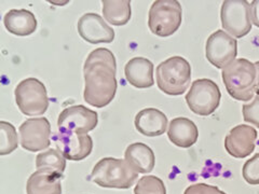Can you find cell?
Segmentation results:
<instances>
[{
  "label": "cell",
  "instance_id": "1",
  "mask_svg": "<svg viewBox=\"0 0 259 194\" xmlns=\"http://www.w3.org/2000/svg\"><path fill=\"white\" fill-rule=\"evenodd\" d=\"M117 62L106 47L93 50L84 62V101L95 108H104L115 99L117 92Z\"/></svg>",
  "mask_w": 259,
  "mask_h": 194
},
{
  "label": "cell",
  "instance_id": "2",
  "mask_svg": "<svg viewBox=\"0 0 259 194\" xmlns=\"http://www.w3.org/2000/svg\"><path fill=\"white\" fill-rule=\"evenodd\" d=\"M227 92L232 99L248 102L254 99L257 86L255 64L246 59H237L222 71Z\"/></svg>",
  "mask_w": 259,
  "mask_h": 194
},
{
  "label": "cell",
  "instance_id": "3",
  "mask_svg": "<svg viewBox=\"0 0 259 194\" xmlns=\"http://www.w3.org/2000/svg\"><path fill=\"white\" fill-rule=\"evenodd\" d=\"M139 173L125 160L103 158L92 169L90 179L102 188L130 189L134 185Z\"/></svg>",
  "mask_w": 259,
  "mask_h": 194
},
{
  "label": "cell",
  "instance_id": "4",
  "mask_svg": "<svg viewBox=\"0 0 259 194\" xmlns=\"http://www.w3.org/2000/svg\"><path fill=\"white\" fill-rule=\"evenodd\" d=\"M157 84L160 90L172 96L184 94L191 82V66L182 56H172L158 65Z\"/></svg>",
  "mask_w": 259,
  "mask_h": 194
},
{
  "label": "cell",
  "instance_id": "5",
  "mask_svg": "<svg viewBox=\"0 0 259 194\" xmlns=\"http://www.w3.org/2000/svg\"><path fill=\"white\" fill-rule=\"evenodd\" d=\"M183 9L176 0H157L150 7L148 26L153 35L169 37L182 25Z\"/></svg>",
  "mask_w": 259,
  "mask_h": 194
},
{
  "label": "cell",
  "instance_id": "6",
  "mask_svg": "<svg viewBox=\"0 0 259 194\" xmlns=\"http://www.w3.org/2000/svg\"><path fill=\"white\" fill-rule=\"evenodd\" d=\"M15 102L23 115L41 116L48 110L49 99L46 85L36 78L22 80L14 90Z\"/></svg>",
  "mask_w": 259,
  "mask_h": 194
},
{
  "label": "cell",
  "instance_id": "7",
  "mask_svg": "<svg viewBox=\"0 0 259 194\" xmlns=\"http://www.w3.org/2000/svg\"><path fill=\"white\" fill-rule=\"evenodd\" d=\"M222 93L220 87L210 79H198L193 81L186 95V103L196 115L207 117L220 107Z\"/></svg>",
  "mask_w": 259,
  "mask_h": 194
},
{
  "label": "cell",
  "instance_id": "8",
  "mask_svg": "<svg viewBox=\"0 0 259 194\" xmlns=\"http://www.w3.org/2000/svg\"><path fill=\"white\" fill-rule=\"evenodd\" d=\"M223 28L232 37L242 38L252 30L250 4L245 0H226L221 10Z\"/></svg>",
  "mask_w": 259,
  "mask_h": 194
},
{
  "label": "cell",
  "instance_id": "9",
  "mask_svg": "<svg viewBox=\"0 0 259 194\" xmlns=\"http://www.w3.org/2000/svg\"><path fill=\"white\" fill-rule=\"evenodd\" d=\"M238 54V42L228 32L216 30L208 37L205 44V56L214 67L224 69L230 65Z\"/></svg>",
  "mask_w": 259,
  "mask_h": 194
},
{
  "label": "cell",
  "instance_id": "10",
  "mask_svg": "<svg viewBox=\"0 0 259 194\" xmlns=\"http://www.w3.org/2000/svg\"><path fill=\"white\" fill-rule=\"evenodd\" d=\"M99 123V115L94 110L87 108L83 105H75L65 108L59 116V132L88 134L93 131Z\"/></svg>",
  "mask_w": 259,
  "mask_h": 194
},
{
  "label": "cell",
  "instance_id": "11",
  "mask_svg": "<svg viewBox=\"0 0 259 194\" xmlns=\"http://www.w3.org/2000/svg\"><path fill=\"white\" fill-rule=\"evenodd\" d=\"M20 142L29 152L48 149L51 144V124L47 118H31L21 124Z\"/></svg>",
  "mask_w": 259,
  "mask_h": 194
},
{
  "label": "cell",
  "instance_id": "12",
  "mask_svg": "<svg viewBox=\"0 0 259 194\" xmlns=\"http://www.w3.org/2000/svg\"><path fill=\"white\" fill-rule=\"evenodd\" d=\"M77 29L80 37L92 44L110 43L115 40V30L96 13H85L81 16Z\"/></svg>",
  "mask_w": 259,
  "mask_h": 194
},
{
  "label": "cell",
  "instance_id": "13",
  "mask_svg": "<svg viewBox=\"0 0 259 194\" xmlns=\"http://www.w3.org/2000/svg\"><path fill=\"white\" fill-rule=\"evenodd\" d=\"M257 131L250 125L240 124L225 137V149L236 159H244L255 150Z\"/></svg>",
  "mask_w": 259,
  "mask_h": 194
},
{
  "label": "cell",
  "instance_id": "14",
  "mask_svg": "<svg viewBox=\"0 0 259 194\" xmlns=\"http://www.w3.org/2000/svg\"><path fill=\"white\" fill-rule=\"evenodd\" d=\"M55 141L62 155L69 161H82L93 150L92 137L88 134L60 133L55 137Z\"/></svg>",
  "mask_w": 259,
  "mask_h": 194
},
{
  "label": "cell",
  "instance_id": "15",
  "mask_svg": "<svg viewBox=\"0 0 259 194\" xmlns=\"http://www.w3.org/2000/svg\"><path fill=\"white\" fill-rule=\"evenodd\" d=\"M167 117L156 108H146L141 110L135 117V128L142 135L156 137L164 134L167 127Z\"/></svg>",
  "mask_w": 259,
  "mask_h": 194
},
{
  "label": "cell",
  "instance_id": "16",
  "mask_svg": "<svg viewBox=\"0 0 259 194\" xmlns=\"http://www.w3.org/2000/svg\"><path fill=\"white\" fill-rule=\"evenodd\" d=\"M167 136L177 147L190 148L198 141L199 129L190 119L178 117L169 122Z\"/></svg>",
  "mask_w": 259,
  "mask_h": 194
},
{
  "label": "cell",
  "instance_id": "17",
  "mask_svg": "<svg viewBox=\"0 0 259 194\" xmlns=\"http://www.w3.org/2000/svg\"><path fill=\"white\" fill-rule=\"evenodd\" d=\"M124 75L127 82L137 88H147L155 84L153 64L141 56L130 60L125 64Z\"/></svg>",
  "mask_w": 259,
  "mask_h": 194
},
{
  "label": "cell",
  "instance_id": "18",
  "mask_svg": "<svg viewBox=\"0 0 259 194\" xmlns=\"http://www.w3.org/2000/svg\"><path fill=\"white\" fill-rule=\"evenodd\" d=\"M124 158L127 164L139 174H149L155 168V153L150 147L143 142H134L127 146Z\"/></svg>",
  "mask_w": 259,
  "mask_h": 194
},
{
  "label": "cell",
  "instance_id": "19",
  "mask_svg": "<svg viewBox=\"0 0 259 194\" xmlns=\"http://www.w3.org/2000/svg\"><path fill=\"white\" fill-rule=\"evenodd\" d=\"M4 24L7 30L11 34L20 37H25L34 34L37 29V19L28 10H10L8 11L4 18Z\"/></svg>",
  "mask_w": 259,
  "mask_h": 194
},
{
  "label": "cell",
  "instance_id": "20",
  "mask_svg": "<svg viewBox=\"0 0 259 194\" xmlns=\"http://www.w3.org/2000/svg\"><path fill=\"white\" fill-rule=\"evenodd\" d=\"M62 178L54 174L36 171L27 179V194H62Z\"/></svg>",
  "mask_w": 259,
  "mask_h": 194
},
{
  "label": "cell",
  "instance_id": "21",
  "mask_svg": "<svg viewBox=\"0 0 259 194\" xmlns=\"http://www.w3.org/2000/svg\"><path fill=\"white\" fill-rule=\"evenodd\" d=\"M104 19L115 26H123L131 20L130 0H103Z\"/></svg>",
  "mask_w": 259,
  "mask_h": 194
},
{
  "label": "cell",
  "instance_id": "22",
  "mask_svg": "<svg viewBox=\"0 0 259 194\" xmlns=\"http://www.w3.org/2000/svg\"><path fill=\"white\" fill-rule=\"evenodd\" d=\"M36 168L37 171L54 174L63 178L66 168V159L59 149H48L37 156Z\"/></svg>",
  "mask_w": 259,
  "mask_h": 194
},
{
  "label": "cell",
  "instance_id": "23",
  "mask_svg": "<svg viewBox=\"0 0 259 194\" xmlns=\"http://www.w3.org/2000/svg\"><path fill=\"white\" fill-rule=\"evenodd\" d=\"M19 147L15 127L6 121H0V156L10 155Z\"/></svg>",
  "mask_w": 259,
  "mask_h": 194
},
{
  "label": "cell",
  "instance_id": "24",
  "mask_svg": "<svg viewBox=\"0 0 259 194\" xmlns=\"http://www.w3.org/2000/svg\"><path fill=\"white\" fill-rule=\"evenodd\" d=\"M134 194H166L164 182L157 176H144L137 181Z\"/></svg>",
  "mask_w": 259,
  "mask_h": 194
},
{
  "label": "cell",
  "instance_id": "25",
  "mask_svg": "<svg viewBox=\"0 0 259 194\" xmlns=\"http://www.w3.org/2000/svg\"><path fill=\"white\" fill-rule=\"evenodd\" d=\"M242 176L247 183L252 185L259 184V153H256L253 158L245 162L242 168Z\"/></svg>",
  "mask_w": 259,
  "mask_h": 194
},
{
  "label": "cell",
  "instance_id": "26",
  "mask_svg": "<svg viewBox=\"0 0 259 194\" xmlns=\"http://www.w3.org/2000/svg\"><path fill=\"white\" fill-rule=\"evenodd\" d=\"M242 112L245 122L259 128V93L255 94L252 102L243 105Z\"/></svg>",
  "mask_w": 259,
  "mask_h": 194
},
{
  "label": "cell",
  "instance_id": "27",
  "mask_svg": "<svg viewBox=\"0 0 259 194\" xmlns=\"http://www.w3.org/2000/svg\"><path fill=\"white\" fill-rule=\"evenodd\" d=\"M184 194H227L216 185L206 183H196L185 190Z\"/></svg>",
  "mask_w": 259,
  "mask_h": 194
},
{
  "label": "cell",
  "instance_id": "28",
  "mask_svg": "<svg viewBox=\"0 0 259 194\" xmlns=\"http://www.w3.org/2000/svg\"><path fill=\"white\" fill-rule=\"evenodd\" d=\"M250 21L255 26L259 27V0L250 3Z\"/></svg>",
  "mask_w": 259,
  "mask_h": 194
},
{
  "label": "cell",
  "instance_id": "29",
  "mask_svg": "<svg viewBox=\"0 0 259 194\" xmlns=\"http://www.w3.org/2000/svg\"><path fill=\"white\" fill-rule=\"evenodd\" d=\"M255 66L257 69V86H256V93H259V62L255 63Z\"/></svg>",
  "mask_w": 259,
  "mask_h": 194
}]
</instances>
